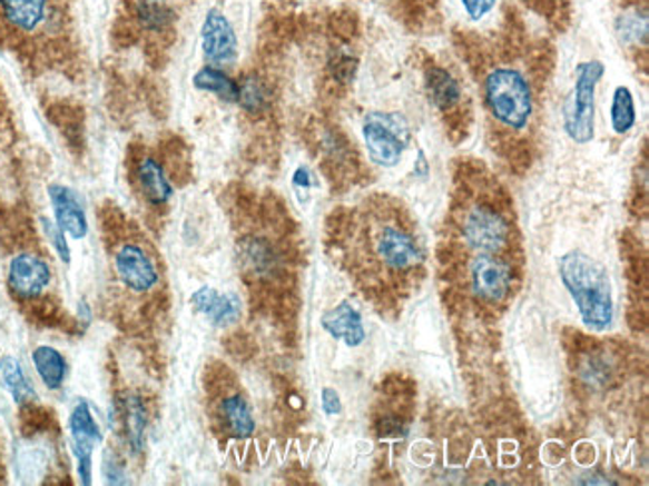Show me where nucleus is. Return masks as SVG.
<instances>
[{
    "mask_svg": "<svg viewBox=\"0 0 649 486\" xmlns=\"http://www.w3.org/2000/svg\"><path fill=\"white\" fill-rule=\"evenodd\" d=\"M322 410L326 415H330V417L342 413V400H340V395L336 389H332V387H324L322 389Z\"/></svg>",
    "mask_w": 649,
    "mask_h": 486,
    "instance_id": "nucleus-33",
    "label": "nucleus"
},
{
    "mask_svg": "<svg viewBox=\"0 0 649 486\" xmlns=\"http://www.w3.org/2000/svg\"><path fill=\"white\" fill-rule=\"evenodd\" d=\"M130 180H132V186H135L136 194L140 196V200L145 201L146 206L153 210L166 208L175 196L173 178L166 170L165 163L160 162L155 153H136L132 166H130Z\"/></svg>",
    "mask_w": 649,
    "mask_h": 486,
    "instance_id": "nucleus-9",
    "label": "nucleus"
},
{
    "mask_svg": "<svg viewBox=\"0 0 649 486\" xmlns=\"http://www.w3.org/2000/svg\"><path fill=\"white\" fill-rule=\"evenodd\" d=\"M40 228H42V236L49 239L50 246L59 254V258L68 264L70 248H68L67 234L57 226V221L49 220V218H40Z\"/></svg>",
    "mask_w": 649,
    "mask_h": 486,
    "instance_id": "nucleus-29",
    "label": "nucleus"
},
{
    "mask_svg": "<svg viewBox=\"0 0 649 486\" xmlns=\"http://www.w3.org/2000/svg\"><path fill=\"white\" fill-rule=\"evenodd\" d=\"M648 10L640 4H633L621 10L616 19V34L621 44L633 48H648Z\"/></svg>",
    "mask_w": 649,
    "mask_h": 486,
    "instance_id": "nucleus-23",
    "label": "nucleus"
},
{
    "mask_svg": "<svg viewBox=\"0 0 649 486\" xmlns=\"http://www.w3.org/2000/svg\"><path fill=\"white\" fill-rule=\"evenodd\" d=\"M292 186H294V190L296 191H304V194H308V191L316 186V180H314V173H312L311 168L308 166H298L296 170H294V176H292Z\"/></svg>",
    "mask_w": 649,
    "mask_h": 486,
    "instance_id": "nucleus-32",
    "label": "nucleus"
},
{
    "mask_svg": "<svg viewBox=\"0 0 649 486\" xmlns=\"http://www.w3.org/2000/svg\"><path fill=\"white\" fill-rule=\"evenodd\" d=\"M362 138L370 160L382 168H396L410 146V125L400 112H368L362 122Z\"/></svg>",
    "mask_w": 649,
    "mask_h": 486,
    "instance_id": "nucleus-7",
    "label": "nucleus"
},
{
    "mask_svg": "<svg viewBox=\"0 0 649 486\" xmlns=\"http://www.w3.org/2000/svg\"><path fill=\"white\" fill-rule=\"evenodd\" d=\"M238 88L240 92L236 105L240 106L246 115L260 116L271 108L272 92L264 78L250 75L238 82Z\"/></svg>",
    "mask_w": 649,
    "mask_h": 486,
    "instance_id": "nucleus-27",
    "label": "nucleus"
},
{
    "mask_svg": "<svg viewBox=\"0 0 649 486\" xmlns=\"http://www.w3.org/2000/svg\"><path fill=\"white\" fill-rule=\"evenodd\" d=\"M240 258L246 271L254 277H272L278 269L281 256L266 238H244L240 241Z\"/></svg>",
    "mask_w": 649,
    "mask_h": 486,
    "instance_id": "nucleus-20",
    "label": "nucleus"
},
{
    "mask_svg": "<svg viewBox=\"0 0 649 486\" xmlns=\"http://www.w3.org/2000/svg\"><path fill=\"white\" fill-rule=\"evenodd\" d=\"M7 483V460H4V447L0 440V485Z\"/></svg>",
    "mask_w": 649,
    "mask_h": 486,
    "instance_id": "nucleus-35",
    "label": "nucleus"
},
{
    "mask_svg": "<svg viewBox=\"0 0 649 486\" xmlns=\"http://www.w3.org/2000/svg\"><path fill=\"white\" fill-rule=\"evenodd\" d=\"M376 254L380 259L396 271H406L422 261V251L416 239L396 226H382L376 236Z\"/></svg>",
    "mask_w": 649,
    "mask_h": 486,
    "instance_id": "nucleus-12",
    "label": "nucleus"
},
{
    "mask_svg": "<svg viewBox=\"0 0 649 486\" xmlns=\"http://www.w3.org/2000/svg\"><path fill=\"white\" fill-rule=\"evenodd\" d=\"M105 244L110 254L112 276L120 289H125L130 296L142 297L150 296L160 286V269L145 239L136 236L117 239L115 236V239H105Z\"/></svg>",
    "mask_w": 649,
    "mask_h": 486,
    "instance_id": "nucleus-5",
    "label": "nucleus"
},
{
    "mask_svg": "<svg viewBox=\"0 0 649 486\" xmlns=\"http://www.w3.org/2000/svg\"><path fill=\"white\" fill-rule=\"evenodd\" d=\"M414 173H416L417 178H426L427 173H430V163H427L424 150L417 152L416 162H414Z\"/></svg>",
    "mask_w": 649,
    "mask_h": 486,
    "instance_id": "nucleus-34",
    "label": "nucleus"
},
{
    "mask_svg": "<svg viewBox=\"0 0 649 486\" xmlns=\"http://www.w3.org/2000/svg\"><path fill=\"white\" fill-rule=\"evenodd\" d=\"M118 420L125 430V440L132 455H140L146 447V427H148V410L145 399L136 391L122 393L118 399Z\"/></svg>",
    "mask_w": 649,
    "mask_h": 486,
    "instance_id": "nucleus-18",
    "label": "nucleus"
},
{
    "mask_svg": "<svg viewBox=\"0 0 649 486\" xmlns=\"http://www.w3.org/2000/svg\"><path fill=\"white\" fill-rule=\"evenodd\" d=\"M638 112H636V100L630 88L621 87L613 90L610 105V126L618 136H626L636 128Z\"/></svg>",
    "mask_w": 649,
    "mask_h": 486,
    "instance_id": "nucleus-26",
    "label": "nucleus"
},
{
    "mask_svg": "<svg viewBox=\"0 0 649 486\" xmlns=\"http://www.w3.org/2000/svg\"><path fill=\"white\" fill-rule=\"evenodd\" d=\"M321 324L326 334L332 335L334 339H338L350 349L360 347L366 339V329H364L362 315L348 301H342V304L332 307L330 311L322 315Z\"/></svg>",
    "mask_w": 649,
    "mask_h": 486,
    "instance_id": "nucleus-17",
    "label": "nucleus"
},
{
    "mask_svg": "<svg viewBox=\"0 0 649 486\" xmlns=\"http://www.w3.org/2000/svg\"><path fill=\"white\" fill-rule=\"evenodd\" d=\"M500 0H458V7L462 10L465 19L472 22H482L490 19L498 9Z\"/></svg>",
    "mask_w": 649,
    "mask_h": 486,
    "instance_id": "nucleus-30",
    "label": "nucleus"
},
{
    "mask_svg": "<svg viewBox=\"0 0 649 486\" xmlns=\"http://www.w3.org/2000/svg\"><path fill=\"white\" fill-rule=\"evenodd\" d=\"M606 67L601 60H583L573 70V87L563 105V130L573 143L586 146L596 138V92Z\"/></svg>",
    "mask_w": 649,
    "mask_h": 486,
    "instance_id": "nucleus-6",
    "label": "nucleus"
},
{
    "mask_svg": "<svg viewBox=\"0 0 649 486\" xmlns=\"http://www.w3.org/2000/svg\"><path fill=\"white\" fill-rule=\"evenodd\" d=\"M484 100L488 112L508 130L522 132L532 122V85L518 68H492L484 78Z\"/></svg>",
    "mask_w": 649,
    "mask_h": 486,
    "instance_id": "nucleus-4",
    "label": "nucleus"
},
{
    "mask_svg": "<svg viewBox=\"0 0 649 486\" xmlns=\"http://www.w3.org/2000/svg\"><path fill=\"white\" fill-rule=\"evenodd\" d=\"M203 54L210 67H233L238 58V34L223 10H206L200 27Z\"/></svg>",
    "mask_w": 649,
    "mask_h": 486,
    "instance_id": "nucleus-10",
    "label": "nucleus"
},
{
    "mask_svg": "<svg viewBox=\"0 0 649 486\" xmlns=\"http://www.w3.org/2000/svg\"><path fill=\"white\" fill-rule=\"evenodd\" d=\"M49 200L57 226L72 239L87 238V211L77 191L65 184H52L49 186Z\"/></svg>",
    "mask_w": 649,
    "mask_h": 486,
    "instance_id": "nucleus-13",
    "label": "nucleus"
},
{
    "mask_svg": "<svg viewBox=\"0 0 649 486\" xmlns=\"http://www.w3.org/2000/svg\"><path fill=\"white\" fill-rule=\"evenodd\" d=\"M218 415L223 419L226 430L236 439H248L253 437L256 423H254L253 410L248 400L244 399L240 393H228L220 399Z\"/></svg>",
    "mask_w": 649,
    "mask_h": 486,
    "instance_id": "nucleus-19",
    "label": "nucleus"
},
{
    "mask_svg": "<svg viewBox=\"0 0 649 486\" xmlns=\"http://www.w3.org/2000/svg\"><path fill=\"white\" fill-rule=\"evenodd\" d=\"M0 251L7 261L9 296L30 324L77 334V315L68 314L57 287L55 267L35 221L20 206L0 204Z\"/></svg>",
    "mask_w": 649,
    "mask_h": 486,
    "instance_id": "nucleus-1",
    "label": "nucleus"
},
{
    "mask_svg": "<svg viewBox=\"0 0 649 486\" xmlns=\"http://www.w3.org/2000/svg\"><path fill=\"white\" fill-rule=\"evenodd\" d=\"M32 363L37 367L40 379L50 391L60 389L67 381L68 363L65 355L49 345H40L32 351Z\"/></svg>",
    "mask_w": 649,
    "mask_h": 486,
    "instance_id": "nucleus-24",
    "label": "nucleus"
},
{
    "mask_svg": "<svg viewBox=\"0 0 649 486\" xmlns=\"http://www.w3.org/2000/svg\"><path fill=\"white\" fill-rule=\"evenodd\" d=\"M68 427L72 435V450L92 453L95 447L102 443V430L98 427L97 419L85 400H80L70 413Z\"/></svg>",
    "mask_w": 649,
    "mask_h": 486,
    "instance_id": "nucleus-22",
    "label": "nucleus"
},
{
    "mask_svg": "<svg viewBox=\"0 0 649 486\" xmlns=\"http://www.w3.org/2000/svg\"><path fill=\"white\" fill-rule=\"evenodd\" d=\"M67 24L62 0H0V48L37 72L72 65Z\"/></svg>",
    "mask_w": 649,
    "mask_h": 486,
    "instance_id": "nucleus-2",
    "label": "nucleus"
},
{
    "mask_svg": "<svg viewBox=\"0 0 649 486\" xmlns=\"http://www.w3.org/2000/svg\"><path fill=\"white\" fill-rule=\"evenodd\" d=\"M0 383L12 395V399L17 405H24L29 400L39 399V395L32 389L27 375L22 371L20 363L14 357H10V355L0 359Z\"/></svg>",
    "mask_w": 649,
    "mask_h": 486,
    "instance_id": "nucleus-25",
    "label": "nucleus"
},
{
    "mask_svg": "<svg viewBox=\"0 0 649 486\" xmlns=\"http://www.w3.org/2000/svg\"><path fill=\"white\" fill-rule=\"evenodd\" d=\"M356 70H358V60L346 48H338L330 57V75L336 82H342V85L352 82L356 77Z\"/></svg>",
    "mask_w": 649,
    "mask_h": 486,
    "instance_id": "nucleus-28",
    "label": "nucleus"
},
{
    "mask_svg": "<svg viewBox=\"0 0 649 486\" xmlns=\"http://www.w3.org/2000/svg\"><path fill=\"white\" fill-rule=\"evenodd\" d=\"M127 12L138 32L158 39L173 32L178 19L168 0H127Z\"/></svg>",
    "mask_w": 649,
    "mask_h": 486,
    "instance_id": "nucleus-14",
    "label": "nucleus"
},
{
    "mask_svg": "<svg viewBox=\"0 0 649 486\" xmlns=\"http://www.w3.org/2000/svg\"><path fill=\"white\" fill-rule=\"evenodd\" d=\"M190 304L196 309V314L206 317L214 327H230L240 319L243 304L238 296L234 294H220L214 287L204 286L196 289Z\"/></svg>",
    "mask_w": 649,
    "mask_h": 486,
    "instance_id": "nucleus-15",
    "label": "nucleus"
},
{
    "mask_svg": "<svg viewBox=\"0 0 649 486\" xmlns=\"http://www.w3.org/2000/svg\"><path fill=\"white\" fill-rule=\"evenodd\" d=\"M475 297L488 304H500L512 287V269L495 254H480L470 269Z\"/></svg>",
    "mask_w": 649,
    "mask_h": 486,
    "instance_id": "nucleus-11",
    "label": "nucleus"
},
{
    "mask_svg": "<svg viewBox=\"0 0 649 486\" xmlns=\"http://www.w3.org/2000/svg\"><path fill=\"white\" fill-rule=\"evenodd\" d=\"M560 277L586 327L591 331H608L616 311L606 267L583 251H570L560 259Z\"/></svg>",
    "mask_w": 649,
    "mask_h": 486,
    "instance_id": "nucleus-3",
    "label": "nucleus"
},
{
    "mask_svg": "<svg viewBox=\"0 0 649 486\" xmlns=\"http://www.w3.org/2000/svg\"><path fill=\"white\" fill-rule=\"evenodd\" d=\"M462 236L478 254H498L510 241V224L492 204H474L462 218Z\"/></svg>",
    "mask_w": 649,
    "mask_h": 486,
    "instance_id": "nucleus-8",
    "label": "nucleus"
},
{
    "mask_svg": "<svg viewBox=\"0 0 649 486\" xmlns=\"http://www.w3.org/2000/svg\"><path fill=\"white\" fill-rule=\"evenodd\" d=\"M193 85L198 92L216 96L218 100L228 102V105L238 102V92H240L238 80H234L224 68L206 65L200 70H196Z\"/></svg>",
    "mask_w": 649,
    "mask_h": 486,
    "instance_id": "nucleus-21",
    "label": "nucleus"
},
{
    "mask_svg": "<svg viewBox=\"0 0 649 486\" xmlns=\"http://www.w3.org/2000/svg\"><path fill=\"white\" fill-rule=\"evenodd\" d=\"M102 473H105L108 485H125L127 483V470L122 465V458L118 457L117 453L110 448L102 458Z\"/></svg>",
    "mask_w": 649,
    "mask_h": 486,
    "instance_id": "nucleus-31",
    "label": "nucleus"
},
{
    "mask_svg": "<svg viewBox=\"0 0 649 486\" xmlns=\"http://www.w3.org/2000/svg\"><path fill=\"white\" fill-rule=\"evenodd\" d=\"M424 87L432 106L444 115L454 112L455 108L462 105L464 90L460 80L448 68L440 67L436 62H430L424 70Z\"/></svg>",
    "mask_w": 649,
    "mask_h": 486,
    "instance_id": "nucleus-16",
    "label": "nucleus"
}]
</instances>
